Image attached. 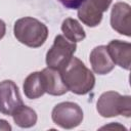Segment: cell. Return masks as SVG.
I'll list each match as a JSON object with an SVG mask.
<instances>
[{
  "mask_svg": "<svg viewBox=\"0 0 131 131\" xmlns=\"http://www.w3.org/2000/svg\"><path fill=\"white\" fill-rule=\"evenodd\" d=\"M76 43L68 40L62 35L54 38L53 44L46 53V64L49 68L60 71L76 52Z\"/></svg>",
  "mask_w": 131,
  "mask_h": 131,
  "instance_id": "obj_4",
  "label": "cell"
},
{
  "mask_svg": "<svg viewBox=\"0 0 131 131\" xmlns=\"http://www.w3.org/2000/svg\"><path fill=\"white\" fill-rule=\"evenodd\" d=\"M77 9L79 19L90 28L98 26L102 20L103 12L95 7L89 0H85Z\"/></svg>",
  "mask_w": 131,
  "mask_h": 131,
  "instance_id": "obj_11",
  "label": "cell"
},
{
  "mask_svg": "<svg viewBox=\"0 0 131 131\" xmlns=\"http://www.w3.org/2000/svg\"><path fill=\"white\" fill-rule=\"evenodd\" d=\"M61 31L63 33V36L74 43L80 42L86 37V33L83 27L77 19L72 17H67L66 19H63L61 24Z\"/></svg>",
  "mask_w": 131,
  "mask_h": 131,
  "instance_id": "obj_13",
  "label": "cell"
},
{
  "mask_svg": "<svg viewBox=\"0 0 131 131\" xmlns=\"http://www.w3.org/2000/svg\"><path fill=\"white\" fill-rule=\"evenodd\" d=\"M41 75L46 93L53 96H60L69 91L58 70L47 67L41 71Z\"/></svg>",
  "mask_w": 131,
  "mask_h": 131,
  "instance_id": "obj_8",
  "label": "cell"
},
{
  "mask_svg": "<svg viewBox=\"0 0 131 131\" xmlns=\"http://www.w3.org/2000/svg\"><path fill=\"white\" fill-rule=\"evenodd\" d=\"M111 26L117 33L131 36V7L128 3H115L111 12Z\"/></svg>",
  "mask_w": 131,
  "mask_h": 131,
  "instance_id": "obj_7",
  "label": "cell"
},
{
  "mask_svg": "<svg viewBox=\"0 0 131 131\" xmlns=\"http://www.w3.org/2000/svg\"><path fill=\"white\" fill-rule=\"evenodd\" d=\"M108 54L115 64L125 69H130L131 62V44L122 40H112L107 46Z\"/></svg>",
  "mask_w": 131,
  "mask_h": 131,
  "instance_id": "obj_9",
  "label": "cell"
},
{
  "mask_svg": "<svg viewBox=\"0 0 131 131\" xmlns=\"http://www.w3.org/2000/svg\"><path fill=\"white\" fill-rule=\"evenodd\" d=\"M52 121L63 129H73L78 127L84 118L81 106L76 102L63 101L57 103L51 113Z\"/></svg>",
  "mask_w": 131,
  "mask_h": 131,
  "instance_id": "obj_5",
  "label": "cell"
},
{
  "mask_svg": "<svg viewBox=\"0 0 131 131\" xmlns=\"http://www.w3.org/2000/svg\"><path fill=\"white\" fill-rule=\"evenodd\" d=\"M11 116L13 118L14 123L20 128L33 127L37 123V119H38L36 112L25 104L20 105Z\"/></svg>",
  "mask_w": 131,
  "mask_h": 131,
  "instance_id": "obj_14",
  "label": "cell"
},
{
  "mask_svg": "<svg viewBox=\"0 0 131 131\" xmlns=\"http://www.w3.org/2000/svg\"><path fill=\"white\" fill-rule=\"evenodd\" d=\"M12 128L10 126V124L6 121V120H2L0 119V130H3V131H10Z\"/></svg>",
  "mask_w": 131,
  "mask_h": 131,
  "instance_id": "obj_17",
  "label": "cell"
},
{
  "mask_svg": "<svg viewBox=\"0 0 131 131\" xmlns=\"http://www.w3.org/2000/svg\"><path fill=\"white\" fill-rule=\"evenodd\" d=\"M95 7H97L101 12H105L113 0H89Z\"/></svg>",
  "mask_w": 131,
  "mask_h": 131,
  "instance_id": "obj_15",
  "label": "cell"
},
{
  "mask_svg": "<svg viewBox=\"0 0 131 131\" xmlns=\"http://www.w3.org/2000/svg\"><path fill=\"white\" fill-rule=\"evenodd\" d=\"M130 99L129 95H121L116 91H106L99 96L96 102V110L103 118H112L120 115L129 118L131 115Z\"/></svg>",
  "mask_w": 131,
  "mask_h": 131,
  "instance_id": "obj_3",
  "label": "cell"
},
{
  "mask_svg": "<svg viewBox=\"0 0 131 131\" xmlns=\"http://www.w3.org/2000/svg\"><path fill=\"white\" fill-rule=\"evenodd\" d=\"M13 33L16 40L21 44L31 48H38L45 43L48 37V28L37 18L25 16L14 23Z\"/></svg>",
  "mask_w": 131,
  "mask_h": 131,
  "instance_id": "obj_2",
  "label": "cell"
},
{
  "mask_svg": "<svg viewBox=\"0 0 131 131\" xmlns=\"http://www.w3.org/2000/svg\"><path fill=\"white\" fill-rule=\"evenodd\" d=\"M108 128H115V129H119V130H127L124 126H122V125H120V124H118V123H112V124H110V125H107V126H103L101 129H108Z\"/></svg>",
  "mask_w": 131,
  "mask_h": 131,
  "instance_id": "obj_18",
  "label": "cell"
},
{
  "mask_svg": "<svg viewBox=\"0 0 131 131\" xmlns=\"http://www.w3.org/2000/svg\"><path fill=\"white\" fill-rule=\"evenodd\" d=\"M59 72L68 90L75 94L85 95L89 93L95 85L93 73L77 57H72Z\"/></svg>",
  "mask_w": 131,
  "mask_h": 131,
  "instance_id": "obj_1",
  "label": "cell"
},
{
  "mask_svg": "<svg viewBox=\"0 0 131 131\" xmlns=\"http://www.w3.org/2000/svg\"><path fill=\"white\" fill-rule=\"evenodd\" d=\"M92 70L98 75H106L115 68V63L112 60L107 48L104 45L96 46L92 49L89 56Z\"/></svg>",
  "mask_w": 131,
  "mask_h": 131,
  "instance_id": "obj_10",
  "label": "cell"
},
{
  "mask_svg": "<svg viewBox=\"0 0 131 131\" xmlns=\"http://www.w3.org/2000/svg\"><path fill=\"white\" fill-rule=\"evenodd\" d=\"M5 33H6V25L2 19H0V40L4 37Z\"/></svg>",
  "mask_w": 131,
  "mask_h": 131,
  "instance_id": "obj_19",
  "label": "cell"
},
{
  "mask_svg": "<svg viewBox=\"0 0 131 131\" xmlns=\"http://www.w3.org/2000/svg\"><path fill=\"white\" fill-rule=\"evenodd\" d=\"M68 9H77L85 0H57Z\"/></svg>",
  "mask_w": 131,
  "mask_h": 131,
  "instance_id": "obj_16",
  "label": "cell"
},
{
  "mask_svg": "<svg viewBox=\"0 0 131 131\" xmlns=\"http://www.w3.org/2000/svg\"><path fill=\"white\" fill-rule=\"evenodd\" d=\"M23 89L25 95L29 99H37L41 97L45 93L41 72L31 73L25 79Z\"/></svg>",
  "mask_w": 131,
  "mask_h": 131,
  "instance_id": "obj_12",
  "label": "cell"
},
{
  "mask_svg": "<svg viewBox=\"0 0 131 131\" xmlns=\"http://www.w3.org/2000/svg\"><path fill=\"white\" fill-rule=\"evenodd\" d=\"M24 102L16 84L11 80L0 82V113L11 116Z\"/></svg>",
  "mask_w": 131,
  "mask_h": 131,
  "instance_id": "obj_6",
  "label": "cell"
}]
</instances>
